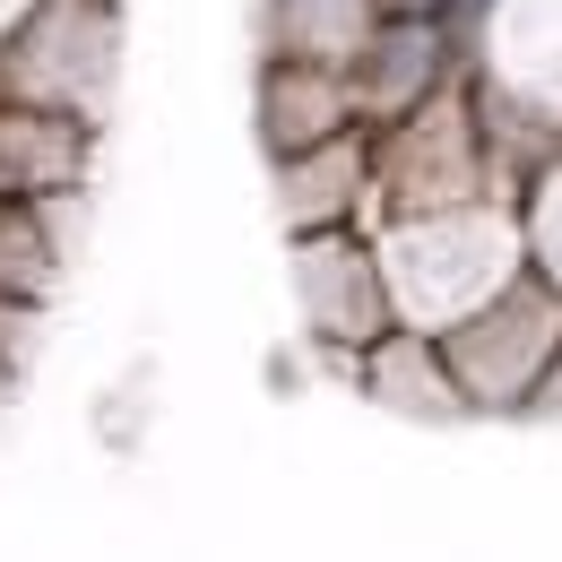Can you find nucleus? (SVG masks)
I'll return each mask as SVG.
<instances>
[{
  "label": "nucleus",
  "mask_w": 562,
  "mask_h": 562,
  "mask_svg": "<svg viewBox=\"0 0 562 562\" xmlns=\"http://www.w3.org/2000/svg\"><path fill=\"white\" fill-rule=\"evenodd\" d=\"M355 381L398 416H468V398H459V381L441 363V338H424V329H390L381 347H363Z\"/></svg>",
  "instance_id": "obj_10"
},
{
  "label": "nucleus",
  "mask_w": 562,
  "mask_h": 562,
  "mask_svg": "<svg viewBox=\"0 0 562 562\" xmlns=\"http://www.w3.org/2000/svg\"><path fill=\"white\" fill-rule=\"evenodd\" d=\"M485 173H493V147H485V122L468 104V87L450 78L416 122L381 131L372 139V209H398V225H424V216H459L485 200Z\"/></svg>",
  "instance_id": "obj_2"
},
{
  "label": "nucleus",
  "mask_w": 562,
  "mask_h": 562,
  "mask_svg": "<svg viewBox=\"0 0 562 562\" xmlns=\"http://www.w3.org/2000/svg\"><path fill=\"white\" fill-rule=\"evenodd\" d=\"M294 303H303V329H312L321 347H338L347 363L398 329L381 243L355 234V225L347 234H303V243H294Z\"/></svg>",
  "instance_id": "obj_4"
},
{
  "label": "nucleus",
  "mask_w": 562,
  "mask_h": 562,
  "mask_svg": "<svg viewBox=\"0 0 562 562\" xmlns=\"http://www.w3.org/2000/svg\"><path fill=\"white\" fill-rule=\"evenodd\" d=\"M554 355H562V285L546 278V269L502 278L459 329H441V363H450L459 398L485 407V416H502V407H537Z\"/></svg>",
  "instance_id": "obj_1"
},
{
  "label": "nucleus",
  "mask_w": 562,
  "mask_h": 562,
  "mask_svg": "<svg viewBox=\"0 0 562 562\" xmlns=\"http://www.w3.org/2000/svg\"><path fill=\"white\" fill-rule=\"evenodd\" d=\"M61 209L70 200H9L0 191V303H44L61 278Z\"/></svg>",
  "instance_id": "obj_11"
},
{
  "label": "nucleus",
  "mask_w": 562,
  "mask_h": 562,
  "mask_svg": "<svg viewBox=\"0 0 562 562\" xmlns=\"http://www.w3.org/2000/svg\"><path fill=\"white\" fill-rule=\"evenodd\" d=\"M104 78H113V0H35L18 44H0V104L95 122Z\"/></svg>",
  "instance_id": "obj_3"
},
{
  "label": "nucleus",
  "mask_w": 562,
  "mask_h": 562,
  "mask_svg": "<svg viewBox=\"0 0 562 562\" xmlns=\"http://www.w3.org/2000/svg\"><path fill=\"white\" fill-rule=\"evenodd\" d=\"M87 182V122L44 104H0V191L9 200H70Z\"/></svg>",
  "instance_id": "obj_7"
},
{
  "label": "nucleus",
  "mask_w": 562,
  "mask_h": 562,
  "mask_svg": "<svg viewBox=\"0 0 562 562\" xmlns=\"http://www.w3.org/2000/svg\"><path fill=\"white\" fill-rule=\"evenodd\" d=\"M381 0H269V61H294V70H338L347 78L372 35H381Z\"/></svg>",
  "instance_id": "obj_9"
},
{
  "label": "nucleus",
  "mask_w": 562,
  "mask_h": 562,
  "mask_svg": "<svg viewBox=\"0 0 562 562\" xmlns=\"http://www.w3.org/2000/svg\"><path fill=\"white\" fill-rule=\"evenodd\" d=\"M0 381H9V363H0Z\"/></svg>",
  "instance_id": "obj_14"
},
{
  "label": "nucleus",
  "mask_w": 562,
  "mask_h": 562,
  "mask_svg": "<svg viewBox=\"0 0 562 562\" xmlns=\"http://www.w3.org/2000/svg\"><path fill=\"white\" fill-rule=\"evenodd\" d=\"M537 407H562V355H554V372H546V390H537Z\"/></svg>",
  "instance_id": "obj_13"
},
{
  "label": "nucleus",
  "mask_w": 562,
  "mask_h": 562,
  "mask_svg": "<svg viewBox=\"0 0 562 562\" xmlns=\"http://www.w3.org/2000/svg\"><path fill=\"white\" fill-rule=\"evenodd\" d=\"M347 131H363L347 78L269 61V78H260V139H269L278 165H285V156H312V147H329V139H347Z\"/></svg>",
  "instance_id": "obj_8"
},
{
  "label": "nucleus",
  "mask_w": 562,
  "mask_h": 562,
  "mask_svg": "<svg viewBox=\"0 0 562 562\" xmlns=\"http://www.w3.org/2000/svg\"><path fill=\"white\" fill-rule=\"evenodd\" d=\"M372 200V131H347V139L312 147V156H285L278 165V216L285 234H347Z\"/></svg>",
  "instance_id": "obj_6"
},
{
  "label": "nucleus",
  "mask_w": 562,
  "mask_h": 562,
  "mask_svg": "<svg viewBox=\"0 0 562 562\" xmlns=\"http://www.w3.org/2000/svg\"><path fill=\"white\" fill-rule=\"evenodd\" d=\"M450 35H441V18H390L381 35H372V53L347 70L355 87V122L381 139V131H398V122H416L424 104L450 87Z\"/></svg>",
  "instance_id": "obj_5"
},
{
  "label": "nucleus",
  "mask_w": 562,
  "mask_h": 562,
  "mask_svg": "<svg viewBox=\"0 0 562 562\" xmlns=\"http://www.w3.org/2000/svg\"><path fill=\"white\" fill-rule=\"evenodd\" d=\"M441 0H381V18H432Z\"/></svg>",
  "instance_id": "obj_12"
}]
</instances>
